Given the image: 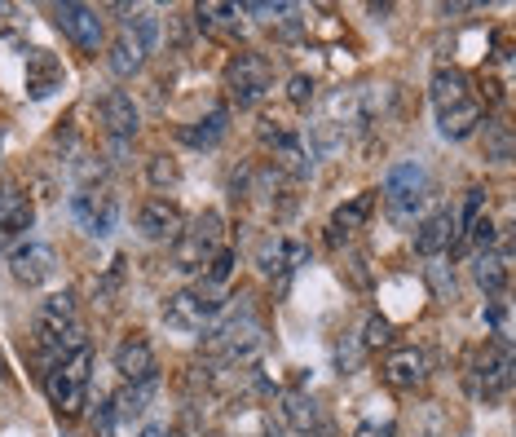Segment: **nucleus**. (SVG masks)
<instances>
[{"label":"nucleus","mask_w":516,"mask_h":437,"mask_svg":"<svg viewBox=\"0 0 516 437\" xmlns=\"http://www.w3.org/2000/svg\"><path fill=\"white\" fill-rule=\"evenodd\" d=\"M336 358H340V367H344V371L358 367V349H353V345H340V349H336Z\"/></svg>","instance_id":"obj_40"},{"label":"nucleus","mask_w":516,"mask_h":437,"mask_svg":"<svg viewBox=\"0 0 516 437\" xmlns=\"http://www.w3.org/2000/svg\"><path fill=\"white\" fill-rule=\"evenodd\" d=\"M393 340V323L384 314H371L367 318V336H362V349H384Z\"/></svg>","instance_id":"obj_33"},{"label":"nucleus","mask_w":516,"mask_h":437,"mask_svg":"<svg viewBox=\"0 0 516 437\" xmlns=\"http://www.w3.org/2000/svg\"><path fill=\"white\" fill-rule=\"evenodd\" d=\"M106 62H111L115 76H137V71H142V62H146V49L137 45L128 31H120V36L111 40V49H106Z\"/></svg>","instance_id":"obj_25"},{"label":"nucleus","mask_w":516,"mask_h":437,"mask_svg":"<svg viewBox=\"0 0 516 437\" xmlns=\"http://www.w3.org/2000/svg\"><path fill=\"white\" fill-rule=\"evenodd\" d=\"M217 437H221V433H217Z\"/></svg>","instance_id":"obj_44"},{"label":"nucleus","mask_w":516,"mask_h":437,"mask_svg":"<svg viewBox=\"0 0 516 437\" xmlns=\"http://www.w3.org/2000/svg\"><path fill=\"white\" fill-rule=\"evenodd\" d=\"M428 279H433V287H437V296L455 292V279H446V270H442V265H433V270H428Z\"/></svg>","instance_id":"obj_38"},{"label":"nucleus","mask_w":516,"mask_h":437,"mask_svg":"<svg viewBox=\"0 0 516 437\" xmlns=\"http://www.w3.org/2000/svg\"><path fill=\"white\" fill-rule=\"evenodd\" d=\"M221 248V212H199L195 226L181 230L172 239V270L195 274L212 261V252Z\"/></svg>","instance_id":"obj_4"},{"label":"nucleus","mask_w":516,"mask_h":437,"mask_svg":"<svg viewBox=\"0 0 516 437\" xmlns=\"http://www.w3.org/2000/svg\"><path fill=\"white\" fill-rule=\"evenodd\" d=\"M155 389H159V380H133V385H124L111 398L115 420H142L146 407H150V398H155Z\"/></svg>","instance_id":"obj_23"},{"label":"nucleus","mask_w":516,"mask_h":437,"mask_svg":"<svg viewBox=\"0 0 516 437\" xmlns=\"http://www.w3.org/2000/svg\"><path fill=\"white\" fill-rule=\"evenodd\" d=\"M146 173H150V186H159V190H164V186H177V181H181L177 159H168V155H155V159H150Z\"/></svg>","instance_id":"obj_32"},{"label":"nucleus","mask_w":516,"mask_h":437,"mask_svg":"<svg viewBox=\"0 0 516 437\" xmlns=\"http://www.w3.org/2000/svg\"><path fill=\"white\" fill-rule=\"evenodd\" d=\"M208 349L212 354H221L225 367H252L256 358H261L265 349V327L256 323L252 314H234L225 327L208 336Z\"/></svg>","instance_id":"obj_3"},{"label":"nucleus","mask_w":516,"mask_h":437,"mask_svg":"<svg viewBox=\"0 0 516 437\" xmlns=\"http://www.w3.org/2000/svg\"><path fill=\"white\" fill-rule=\"evenodd\" d=\"M512 385V354H508V345H490L486 354H481L477 362V393L486 402L494 398H503Z\"/></svg>","instance_id":"obj_11"},{"label":"nucleus","mask_w":516,"mask_h":437,"mask_svg":"<svg viewBox=\"0 0 516 437\" xmlns=\"http://www.w3.org/2000/svg\"><path fill=\"white\" fill-rule=\"evenodd\" d=\"M234 265H239V257H234L230 248H217V252H212V261H208V283L225 287V283H230V274H234Z\"/></svg>","instance_id":"obj_31"},{"label":"nucleus","mask_w":516,"mask_h":437,"mask_svg":"<svg viewBox=\"0 0 516 437\" xmlns=\"http://www.w3.org/2000/svg\"><path fill=\"white\" fill-rule=\"evenodd\" d=\"M486 323H490V327H503V305H490V309H486Z\"/></svg>","instance_id":"obj_41"},{"label":"nucleus","mask_w":516,"mask_h":437,"mask_svg":"<svg viewBox=\"0 0 516 437\" xmlns=\"http://www.w3.org/2000/svg\"><path fill=\"white\" fill-rule=\"evenodd\" d=\"M137 230L146 239H177L181 234V208L168 204V199H146L142 212H137Z\"/></svg>","instance_id":"obj_16"},{"label":"nucleus","mask_w":516,"mask_h":437,"mask_svg":"<svg viewBox=\"0 0 516 437\" xmlns=\"http://www.w3.org/2000/svg\"><path fill=\"white\" fill-rule=\"evenodd\" d=\"M243 14H256V18H278V14H292V5H270V0H247Z\"/></svg>","instance_id":"obj_37"},{"label":"nucleus","mask_w":516,"mask_h":437,"mask_svg":"<svg viewBox=\"0 0 516 437\" xmlns=\"http://www.w3.org/2000/svg\"><path fill=\"white\" fill-rule=\"evenodd\" d=\"M428 376V358L419 349H393L389 362H384V380L393 389H419Z\"/></svg>","instance_id":"obj_17"},{"label":"nucleus","mask_w":516,"mask_h":437,"mask_svg":"<svg viewBox=\"0 0 516 437\" xmlns=\"http://www.w3.org/2000/svg\"><path fill=\"white\" fill-rule=\"evenodd\" d=\"M455 239H459V212L455 208H437V212H428V217L419 221L415 252L419 257H442V252L455 248Z\"/></svg>","instance_id":"obj_8"},{"label":"nucleus","mask_w":516,"mask_h":437,"mask_svg":"<svg viewBox=\"0 0 516 437\" xmlns=\"http://www.w3.org/2000/svg\"><path fill=\"white\" fill-rule=\"evenodd\" d=\"M481 102L477 98H468V102H459V106H450V111L437 115V124H442V133L450 137V142H464V137H472L481 129Z\"/></svg>","instance_id":"obj_22"},{"label":"nucleus","mask_w":516,"mask_h":437,"mask_svg":"<svg viewBox=\"0 0 516 437\" xmlns=\"http://www.w3.org/2000/svg\"><path fill=\"white\" fill-rule=\"evenodd\" d=\"M93 437H115V407L111 402H98V411H93Z\"/></svg>","instance_id":"obj_35"},{"label":"nucleus","mask_w":516,"mask_h":437,"mask_svg":"<svg viewBox=\"0 0 516 437\" xmlns=\"http://www.w3.org/2000/svg\"><path fill=\"white\" fill-rule=\"evenodd\" d=\"M225 89L239 106H256L265 93L274 89V71L261 53H234L230 67H225Z\"/></svg>","instance_id":"obj_5"},{"label":"nucleus","mask_w":516,"mask_h":437,"mask_svg":"<svg viewBox=\"0 0 516 437\" xmlns=\"http://www.w3.org/2000/svg\"><path fill=\"white\" fill-rule=\"evenodd\" d=\"M353 437H393V424H362Z\"/></svg>","instance_id":"obj_39"},{"label":"nucleus","mask_w":516,"mask_h":437,"mask_svg":"<svg viewBox=\"0 0 516 437\" xmlns=\"http://www.w3.org/2000/svg\"><path fill=\"white\" fill-rule=\"evenodd\" d=\"M283 415H287V424L300 433H309V429H318L322 424V411H318V402L309 398V393H287L283 398Z\"/></svg>","instance_id":"obj_28"},{"label":"nucleus","mask_w":516,"mask_h":437,"mask_svg":"<svg viewBox=\"0 0 516 437\" xmlns=\"http://www.w3.org/2000/svg\"><path fill=\"white\" fill-rule=\"evenodd\" d=\"M124 31H128V36H133V40H137V45H142L146 53L159 45V18H155V14H146V9H142V14H133V18H128Z\"/></svg>","instance_id":"obj_30"},{"label":"nucleus","mask_w":516,"mask_h":437,"mask_svg":"<svg viewBox=\"0 0 516 437\" xmlns=\"http://www.w3.org/2000/svg\"><path fill=\"white\" fill-rule=\"evenodd\" d=\"M472 98V89H468V76L464 71H455V67H442L433 76V106H437V115L450 111V106H459V102H468Z\"/></svg>","instance_id":"obj_24"},{"label":"nucleus","mask_w":516,"mask_h":437,"mask_svg":"<svg viewBox=\"0 0 516 437\" xmlns=\"http://www.w3.org/2000/svg\"><path fill=\"white\" fill-rule=\"evenodd\" d=\"M71 212H75V221L93 234V239H106V234L115 230V221H120V199H115L111 190L84 186L80 195L71 199Z\"/></svg>","instance_id":"obj_7"},{"label":"nucleus","mask_w":516,"mask_h":437,"mask_svg":"<svg viewBox=\"0 0 516 437\" xmlns=\"http://www.w3.org/2000/svg\"><path fill=\"white\" fill-rule=\"evenodd\" d=\"M428 190H433V181H428L424 164H397L384 177V208L397 226H411L415 212L428 204Z\"/></svg>","instance_id":"obj_2"},{"label":"nucleus","mask_w":516,"mask_h":437,"mask_svg":"<svg viewBox=\"0 0 516 437\" xmlns=\"http://www.w3.org/2000/svg\"><path fill=\"white\" fill-rule=\"evenodd\" d=\"M115 371L133 385V380H155V349L142 336H124L115 345Z\"/></svg>","instance_id":"obj_13"},{"label":"nucleus","mask_w":516,"mask_h":437,"mask_svg":"<svg viewBox=\"0 0 516 437\" xmlns=\"http://www.w3.org/2000/svg\"><path fill=\"white\" fill-rule=\"evenodd\" d=\"M36 221V208L18 186H0V230L5 234H23Z\"/></svg>","instance_id":"obj_20"},{"label":"nucleus","mask_w":516,"mask_h":437,"mask_svg":"<svg viewBox=\"0 0 516 437\" xmlns=\"http://www.w3.org/2000/svg\"><path fill=\"white\" fill-rule=\"evenodd\" d=\"M89 367H93L89 345L75 349L71 358H62V362H53L49 367L45 393H49L53 411H58L62 420H75V415L84 411V398H89Z\"/></svg>","instance_id":"obj_1"},{"label":"nucleus","mask_w":516,"mask_h":437,"mask_svg":"<svg viewBox=\"0 0 516 437\" xmlns=\"http://www.w3.org/2000/svg\"><path fill=\"white\" fill-rule=\"evenodd\" d=\"M225 133H230V111L217 106V111H208V120H199L195 129H186V142L190 146H203V151H212V146H217Z\"/></svg>","instance_id":"obj_27"},{"label":"nucleus","mask_w":516,"mask_h":437,"mask_svg":"<svg viewBox=\"0 0 516 437\" xmlns=\"http://www.w3.org/2000/svg\"><path fill=\"white\" fill-rule=\"evenodd\" d=\"M62 80H67V71H62V62L49 49L27 53V98H36V102L49 98V93L62 89Z\"/></svg>","instance_id":"obj_12"},{"label":"nucleus","mask_w":516,"mask_h":437,"mask_svg":"<svg viewBox=\"0 0 516 437\" xmlns=\"http://www.w3.org/2000/svg\"><path fill=\"white\" fill-rule=\"evenodd\" d=\"M142 437H168V424H146Z\"/></svg>","instance_id":"obj_42"},{"label":"nucleus","mask_w":516,"mask_h":437,"mask_svg":"<svg viewBox=\"0 0 516 437\" xmlns=\"http://www.w3.org/2000/svg\"><path fill=\"white\" fill-rule=\"evenodd\" d=\"M75 327V296L71 292H53L49 301H40L36 309V332H40V345H53V340H62Z\"/></svg>","instance_id":"obj_10"},{"label":"nucleus","mask_w":516,"mask_h":437,"mask_svg":"<svg viewBox=\"0 0 516 437\" xmlns=\"http://www.w3.org/2000/svg\"><path fill=\"white\" fill-rule=\"evenodd\" d=\"M0 376H5V362H0Z\"/></svg>","instance_id":"obj_43"},{"label":"nucleus","mask_w":516,"mask_h":437,"mask_svg":"<svg viewBox=\"0 0 516 437\" xmlns=\"http://www.w3.org/2000/svg\"><path fill=\"white\" fill-rule=\"evenodd\" d=\"M305 261V248L292 239H283V234H274V239H265L261 248H256V265H261V274H287V270H296V265Z\"/></svg>","instance_id":"obj_18"},{"label":"nucleus","mask_w":516,"mask_h":437,"mask_svg":"<svg viewBox=\"0 0 516 437\" xmlns=\"http://www.w3.org/2000/svg\"><path fill=\"white\" fill-rule=\"evenodd\" d=\"M486 159L490 164H512V129L486 120Z\"/></svg>","instance_id":"obj_29"},{"label":"nucleus","mask_w":516,"mask_h":437,"mask_svg":"<svg viewBox=\"0 0 516 437\" xmlns=\"http://www.w3.org/2000/svg\"><path fill=\"white\" fill-rule=\"evenodd\" d=\"M314 89H318V84L309 76H292V84H287V98H292L296 106H309V102H314Z\"/></svg>","instance_id":"obj_36"},{"label":"nucleus","mask_w":516,"mask_h":437,"mask_svg":"<svg viewBox=\"0 0 516 437\" xmlns=\"http://www.w3.org/2000/svg\"><path fill=\"white\" fill-rule=\"evenodd\" d=\"M53 27L71 40L80 53H102V14L93 5H53Z\"/></svg>","instance_id":"obj_6"},{"label":"nucleus","mask_w":516,"mask_h":437,"mask_svg":"<svg viewBox=\"0 0 516 437\" xmlns=\"http://www.w3.org/2000/svg\"><path fill=\"white\" fill-rule=\"evenodd\" d=\"M508 243H503L499 252H477V261H472V274H477V287L481 292H490V296H499L503 287H508Z\"/></svg>","instance_id":"obj_21"},{"label":"nucleus","mask_w":516,"mask_h":437,"mask_svg":"<svg viewBox=\"0 0 516 437\" xmlns=\"http://www.w3.org/2000/svg\"><path fill=\"white\" fill-rule=\"evenodd\" d=\"M164 323L172 327V332H199L203 323H212L208 314H203V305L195 301V292H172L164 301Z\"/></svg>","instance_id":"obj_19"},{"label":"nucleus","mask_w":516,"mask_h":437,"mask_svg":"<svg viewBox=\"0 0 516 437\" xmlns=\"http://www.w3.org/2000/svg\"><path fill=\"white\" fill-rule=\"evenodd\" d=\"M53 265H58V257H53L49 243H18L14 252H9V274H14L23 287H40L45 279H53Z\"/></svg>","instance_id":"obj_9"},{"label":"nucleus","mask_w":516,"mask_h":437,"mask_svg":"<svg viewBox=\"0 0 516 437\" xmlns=\"http://www.w3.org/2000/svg\"><path fill=\"white\" fill-rule=\"evenodd\" d=\"M340 129H344V124H318V129H314V151L318 155H331V151H340V146H344V137H340Z\"/></svg>","instance_id":"obj_34"},{"label":"nucleus","mask_w":516,"mask_h":437,"mask_svg":"<svg viewBox=\"0 0 516 437\" xmlns=\"http://www.w3.org/2000/svg\"><path fill=\"white\" fill-rule=\"evenodd\" d=\"M261 142L274 151V168H283V173H292V177H309L314 159H309V151L300 146V137H296V133H283V129L265 133V129H261Z\"/></svg>","instance_id":"obj_15"},{"label":"nucleus","mask_w":516,"mask_h":437,"mask_svg":"<svg viewBox=\"0 0 516 437\" xmlns=\"http://www.w3.org/2000/svg\"><path fill=\"white\" fill-rule=\"evenodd\" d=\"M371 212H375V195H371V190H362V195H353L349 204H340V208H336V217H331V230H336V234H340V230H344V234L362 230V226H367Z\"/></svg>","instance_id":"obj_26"},{"label":"nucleus","mask_w":516,"mask_h":437,"mask_svg":"<svg viewBox=\"0 0 516 437\" xmlns=\"http://www.w3.org/2000/svg\"><path fill=\"white\" fill-rule=\"evenodd\" d=\"M98 115H102V129L115 137V142H128V137H137V106L128 93L111 89L106 98L98 102Z\"/></svg>","instance_id":"obj_14"}]
</instances>
